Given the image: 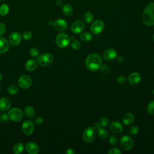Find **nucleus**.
Wrapping results in <instances>:
<instances>
[{
  "label": "nucleus",
  "mask_w": 154,
  "mask_h": 154,
  "mask_svg": "<svg viewBox=\"0 0 154 154\" xmlns=\"http://www.w3.org/2000/svg\"><path fill=\"white\" fill-rule=\"evenodd\" d=\"M6 31L5 25L2 22H0V35H2Z\"/></svg>",
  "instance_id": "40"
},
{
  "label": "nucleus",
  "mask_w": 154,
  "mask_h": 154,
  "mask_svg": "<svg viewBox=\"0 0 154 154\" xmlns=\"http://www.w3.org/2000/svg\"><path fill=\"white\" fill-rule=\"evenodd\" d=\"M120 145L125 150H129L133 147V141L131 137L125 135L121 138Z\"/></svg>",
  "instance_id": "9"
},
{
  "label": "nucleus",
  "mask_w": 154,
  "mask_h": 154,
  "mask_svg": "<svg viewBox=\"0 0 154 154\" xmlns=\"http://www.w3.org/2000/svg\"><path fill=\"white\" fill-rule=\"evenodd\" d=\"M24 149V145L22 143H17L13 147V152L15 154L21 153Z\"/></svg>",
  "instance_id": "24"
},
{
  "label": "nucleus",
  "mask_w": 154,
  "mask_h": 154,
  "mask_svg": "<svg viewBox=\"0 0 154 154\" xmlns=\"http://www.w3.org/2000/svg\"><path fill=\"white\" fill-rule=\"evenodd\" d=\"M94 127H88L83 132L82 138L86 143L92 142L96 137V132Z\"/></svg>",
  "instance_id": "5"
},
{
  "label": "nucleus",
  "mask_w": 154,
  "mask_h": 154,
  "mask_svg": "<svg viewBox=\"0 0 154 154\" xmlns=\"http://www.w3.org/2000/svg\"><path fill=\"white\" fill-rule=\"evenodd\" d=\"M63 13L64 15L67 16H69L72 15L73 11V9L72 6L70 4H66L63 5V8H62Z\"/></svg>",
  "instance_id": "23"
},
{
  "label": "nucleus",
  "mask_w": 154,
  "mask_h": 154,
  "mask_svg": "<svg viewBox=\"0 0 154 154\" xmlns=\"http://www.w3.org/2000/svg\"><path fill=\"white\" fill-rule=\"evenodd\" d=\"M32 33L28 31H26L23 32V33L22 34V37L25 40H30L32 38Z\"/></svg>",
  "instance_id": "32"
},
{
  "label": "nucleus",
  "mask_w": 154,
  "mask_h": 154,
  "mask_svg": "<svg viewBox=\"0 0 154 154\" xmlns=\"http://www.w3.org/2000/svg\"><path fill=\"white\" fill-rule=\"evenodd\" d=\"M1 90V85H0V91Z\"/></svg>",
  "instance_id": "50"
},
{
  "label": "nucleus",
  "mask_w": 154,
  "mask_h": 154,
  "mask_svg": "<svg viewBox=\"0 0 154 154\" xmlns=\"http://www.w3.org/2000/svg\"><path fill=\"white\" fill-rule=\"evenodd\" d=\"M139 127L137 126H132L129 129V133L131 135H135L139 132Z\"/></svg>",
  "instance_id": "34"
},
{
  "label": "nucleus",
  "mask_w": 154,
  "mask_h": 154,
  "mask_svg": "<svg viewBox=\"0 0 154 154\" xmlns=\"http://www.w3.org/2000/svg\"><path fill=\"white\" fill-rule=\"evenodd\" d=\"M55 4L58 6H61L62 5V4H63V2H62L61 0H56Z\"/></svg>",
  "instance_id": "46"
},
{
  "label": "nucleus",
  "mask_w": 154,
  "mask_h": 154,
  "mask_svg": "<svg viewBox=\"0 0 154 154\" xmlns=\"http://www.w3.org/2000/svg\"><path fill=\"white\" fill-rule=\"evenodd\" d=\"M18 91H19V88L16 85H11L8 88V92L11 95H14L17 94Z\"/></svg>",
  "instance_id": "29"
},
{
  "label": "nucleus",
  "mask_w": 154,
  "mask_h": 154,
  "mask_svg": "<svg viewBox=\"0 0 154 154\" xmlns=\"http://www.w3.org/2000/svg\"><path fill=\"white\" fill-rule=\"evenodd\" d=\"M18 84L22 88L26 89L31 85L32 80L28 75H23L19 77L18 79Z\"/></svg>",
  "instance_id": "8"
},
{
  "label": "nucleus",
  "mask_w": 154,
  "mask_h": 154,
  "mask_svg": "<svg viewBox=\"0 0 154 154\" xmlns=\"http://www.w3.org/2000/svg\"><path fill=\"white\" fill-rule=\"evenodd\" d=\"M116 60L118 63H122L124 61V59H123V57H122V56H118V57H116Z\"/></svg>",
  "instance_id": "43"
},
{
  "label": "nucleus",
  "mask_w": 154,
  "mask_h": 154,
  "mask_svg": "<svg viewBox=\"0 0 154 154\" xmlns=\"http://www.w3.org/2000/svg\"><path fill=\"white\" fill-rule=\"evenodd\" d=\"M109 154H120L122 153L120 149L118 147L111 148L108 152Z\"/></svg>",
  "instance_id": "37"
},
{
  "label": "nucleus",
  "mask_w": 154,
  "mask_h": 154,
  "mask_svg": "<svg viewBox=\"0 0 154 154\" xmlns=\"http://www.w3.org/2000/svg\"><path fill=\"white\" fill-rule=\"evenodd\" d=\"M9 11V7L6 4H3L0 6V15L2 16H6Z\"/></svg>",
  "instance_id": "27"
},
{
  "label": "nucleus",
  "mask_w": 154,
  "mask_h": 154,
  "mask_svg": "<svg viewBox=\"0 0 154 154\" xmlns=\"http://www.w3.org/2000/svg\"><path fill=\"white\" fill-rule=\"evenodd\" d=\"M11 106V102L7 97H2L0 99V110L5 111L10 109Z\"/></svg>",
  "instance_id": "18"
},
{
  "label": "nucleus",
  "mask_w": 154,
  "mask_h": 154,
  "mask_svg": "<svg viewBox=\"0 0 154 154\" xmlns=\"http://www.w3.org/2000/svg\"><path fill=\"white\" fill-rule=\"evenodd\" d=\"M80 38L84 42H88L92 39V35L88 32H83L80 34Z\"/></svg>",
  "instance_id": "26"
},
{
  "label": "nucleus",
  "mask_w": 154,
  "mask_h": 154,
  "mask_svg": "<svg viewBox=\"0 0 154 154\" xmlns=\"http://www.w3.org/2000/svg\"><path fill=\"white\" fill-rule=\"evenodd\" d=\"M104 28V23L102 20L97 19L94 20L90 26V30L94 34H100Z\"/></svg>",
  "instance_id": "7"
},
{
  "label": "nucleus",
  "mask_w": 154,
  "mask_h": 154,
  "mask_svg": "<svg viewBox=\"0 0 154 154\" xmlns=\"http://www.w3.org/2000/svg\"><path fill=\"white\" fill-rule=\"evenodd\" d=\"M135 120V117L132 113H126L122 117V122L126 125L132 124Z\"/></svg>",
  "instance_id": "20"
},
{
  "label": "nucleus",
  "mask_w": 154,
  "mask_h": 154,
  "mask_svg": "<svg viewBox=\"0 0 154 154\" xmlns=\"http://www.w3.org/2000/svg\"><path fill=\"white\" fill-rule=\"evenodd\" d=\"M48 24L49 25H53V24H54V22L53 21H52V20H49V22H48Z\"/></svg>",
  "instance_id": "47"
},
{
  "label": "nucleus",
  "mask_w": 154,
  "mask_h": 154,
  "mask_svg": "<svg viewBox=\"0 0 154 154\" xmlns=\"http://www.w3.org/2000/svg\"><path fill=\"white\" fill-rule=\"evenodd\" d=\"M100 71L103 74H107L109 72V67L106 65L102 66L100 67Z\"/></svg>",
  "instance_id": "39"
},
{
  "label": "nucleus",
  "mask_w": 154,
  "mask_h": 154,
  "mask_svg": "<svg viewBox=\"0 0 154 154\" xmlns=\"http://www.w3.org/2000/svg\"><path fill=\"white\" fill-rule=\"evenodd\" d=\"M22 39V35L18 32L14 31L10 34L8 37V42L13 46H17L18 45Z\"/></svg>",
  "instance_id": "11"
},
{
  "label": "nucleus",
  "mask_w": 154,
  "mask_h": 154,
  "mask_svg": "<svg viewBox=\"0 0 154 154\" xmlns=\"http://www.w3.org/2000/svg\"><path fill=\"white\" fill-rule=\"evenodd\" d=\"M142 20L147 26L154 25V2L149 3L145 7L143 13Z\"/></svg>",
  "instance_id": "2"
},
{
  "label": "nucleus",
  "mask_w": 154,
  "mask_h": 154,
  "mask_svg": "<svg viewBox=\"0 0 154 154\" xmlns=\"http://www.w3.org/2000/svg\"><path fill=\"white\" fill-rule=\"evenodd\" d=\"M66 153L67 154H73V153H75V151L72 149L70 148V149H67V150L66 151Z\"/></svg>",
  "instance_id": "44"
},
{
  "label": "nucleus",
  "mask_w": 154,
  "mask_h": 154,
  "mask_svg": "<svg viewBox=\"0 0 154 154\" xmlns=\"http://www.w3.org/2000/svg\"><path fill=\"white\" fill-rule=\"evenodd\" d=\"M128 81L129 84L135 85L138 84L141 81V75L138 72H133L129 76Z\"/></svg>",
  "instance_id": "17"
},
{
  "label": "nucleus",
  "mask_w": 154,
  "mask_h": 154,
  "mask_svg": "<svg viewBox=\"0 0 154 154\" xmlns=\"http://www.w3.org/2000/svg\"><path fill=\"white\" fill-rule=\"evenodd\" d=\"M9 117L8 116V114L5 113H2L0 115V122L2 123H5L6 122L8 121Z\"/></svg>",
  "instance_id": "38"
},
{
  "label": "nucleus",
  "mask_w": 154,
  "mask_h": 154,
  "mask_svg": "<svg viewBox=\"0 0 154 154\" xmlns=\"http://www.w3.org/2000/svg\"><path fill=\"white\" fill-rule=\"evenodd\" d=\"M43 119L41 117H37L34 120V123L36 125H40L43 123Z\"/></svg>",
  "instance_id": "42"
},
{
  "label": "nucleus",
  "mask_w": 154,
  "mask_h": 154,
  "mask_svg": "<svg viewBox=\"0 0 154 154\" xmlns=\"http://www.w3.org/2000/svg\"><path fill=\"white\" fill-rule=\"evenodd\" d=\"M153 40H154V33H153Z\"/></svg>",
  "instance_id": "49"
},
{
  "label": "nucleus",
  "mask_w": 154,
  "mask_h": 154,
  "mask_svg": "<svg viewBox=\"0 0 154 154\" xmlns=\"http://www.w3.org/2000/svg\"><path fill=\"white\" fill-rule=\"evenodd\" d=\"M94 129H95L96 130H97V129H99V128H101V126H100V123H99V122H97V123H96L94 124Z\"/></svg>",
  "instance_id": "45"
},
{
  "label": "nucleus",
  "mask_w": 154,
  "mask_h": 154,
  "mask_svg": "<svg viewBox=\"0 0 154 154\" xmlns=\"http://www.w3.org/2000/svg\"><path fill=\"white\" fill-rule=\"evenodd\" d=\"M29 54L33 57H36L39 54V51L37 48H31L29 49Z\"/></svg>",
  "instance_id": "31"
},
{
  "label": "nucleus",
  "mask_w": 154,
  "mask_h": 154,
  "mask_svg": "<svg viewBox=\"0 0 154 154\" xmlns=\"http://www.w3.org/2000/svg\"><path fill=\"white\" fill-rule=\"evenodd\" d=\"M4 0H0V1H3Z\"/></svg>",
  "instance_id": "51"
},
{
  "label": "nucleus",
  "mask_w": 154,
  "mask_h": 154,
  "mask_svg": "<svg viewBox=\"0 0 154 154\" xmlns=\"http://www.w3.org/2000/svg\"><path fill=\"white\" fill-rule=\"evenodd\" d=\"M35 113V109L31 106H27L24 109V114L28 118H32Z\"/></svg>",
  "instance_id": "22"
},
{
  "label": "nucleus",
  "mask_w": 154,
  "mask_h": 154,
  "mask_svg": "<svg viewBox=\"0 0 154 154\" xmlns=\"http://www.w3.org/2000/svg\"><path fill=\"white\" fill-rule=\"evenodd\" d=\"M54 28L58 31H63L67 27V22L63 19H58L54 22Z\"/></svg>",
  "instance_id": "13"
},
{
  "label": "nucleus",
  "mask_w": 154,
  "mask_h": 154,
  "mask_svg": "<svg viewBox=\"0 0 154 154\" xmlns=\"http://www.w3.org/2000/svg\"><path fill=\"white\" fill-rule=\"evenodd\" d=\"M2 79V75H1V73H0V81Z\"/></svg>",
  "instance_id": "48"
},
{
  "label": "nucleus",
  "mask_w": 154,
  "mask_h": 154,
  "mask_svg": "<svg viewBox=\"0 0 154 154\" xmlns=\"http://www.w3.org/2000/svg\"><path fill=\"white\" fill-rule=\"evenodd\" d=\"M102 64L101 57L97 53H92L88 55L85 60L87 68L92 72H95L100 69Z\"/></svg>",
  "instance_id": "1"
},
{
  "label": "nucleus",
  "mask_w": 154,
  "mask_h": 154,
  "mask_svg": "<svg viewBox=\"0 0 154 154\" xmlns=\"http://www.w3.org/2000/svg\"><path fill=\"white\" fill-rule=\"evenodd\" d=\"M118 142V139L116 136L115 135H111L109 138V143L112 146H115L117 144Z\"/></svg>",
  "instance_id": "33"
},
{
  "label": "nucleus",
  "mask_w": 154,
  "mask_h": 154,
  "mask_svg": "<svg viewBox=\"0 0 154 154\" xmlns=\"http://www.w3.org/2000/svg\"><path fill=\"white\" fill-rule=\"evenodd\" d=\"M97 135L101 139L105 140L108 137L109 133L106 129H102V128H100L99 129H97Z\"/></svg>",
  "instance_id": "25"
},
{
  "label": "nucleus",
  "mask_w": 154,
  "mask_h": 154,
  "mask_svg": "<svg viewBox=\"0 0 154 154\" xmlns=\"http://www.w3.org/2000/svg\"><path fill=\"white\" fill-rule=\"evenodd\" d=\"M85 28L84 23L81 20H76L71 25V30L75 34L81 32Z\"/></svg>",
  "instance_id": "12"
},
{
  "label": "nucleus",
  "mask_w": 154,
  "mask_h": 154,
  "mask_svg": "<svg viewBox=\"0 0 154 154\" xmlns=\"http://www.w3.org/2000/svg\"><path fill=\"white\" fill-rule=\"evenodd\" d=\"M9 42L2 37L0 36V54L6 52L9 49Z\"/></svg>",
  "instance_id": "19"
},
{
  "label": "nucleus",
  "mask_w": 154,
  "mask_h": 154,
  "mask_svg": "<svg viewBox=\"0 0 154 154\" xmlns=\"http://www.w3.org/2000/svg\"><path fill=\"white\" fill-rule=\"evenodd\" d=\"M126 78L124 76H119L117 78V81L120 84H123L126 82Z\"/></svg>",
  "instance_id": "41"
},
{
  "label": "nucleus",
  "mask_w": 154,
  "mask_h": 154,
  "mask_svg": "<svg viewBox=\"0 0 154 154\" xmlns=\"http://www.w3.org/2000/svg\"><path fill=\"white\" fill-rule=\"evenodd\" d=\"M37 62L34 59L29 60L25 63V68L28 71H29V72H31L35 70L37 67Z\"/></svg>",
  "instance_id": "21"
},
{
  "label": "nucleus",
  "mask_w": 154,
  "mask_h": 154,
  "mask_svg": "<svg viewBox=\"0 0 154 154\" xmlns=\"http://www.w3.org/2000/svg\"><path fill=\"white\" fill-rule=\"evenodd\" d=\"M22 129L23 133L26 135H31L34 132V123L31 120H25L23 122Z\"/></svg>",
  "instance_id": "10"
},
{
  "label": "nucleus",
  "mask_w": 154,
  "mask_h": 154,
  "mask_svg": "<svg viewBox=\"0 0 154 154\" xmlns=\"http://www.w3.org/2000/svg\"><path fill=\"white\" fill-rule=\"evenodd\" d=\"M123 128L122 125L119 122H112L109 125V130L115 134H118L123 131Z\"/></svg>",
  "instance_id": "15"
},
{
  "label": "nucleus",
  "mask_w": 154,
  "mask_h": 154,
  "mask_svg": "<svg viewBox=\"0 0 154 154\" xmlns=\"http://www.w3.org/2000/svg\"><path fill=\"white\" fill-rule=\"evenodd\" d=\"M9 119L13 122H19L23 118V112L18 108H13L8 112Z\"/></svg>",
  "instance_id": "6"
},
{
  "label": "nucleus",
  "mask_w": 154,
  "mask_h": 154,
  "mask_svg": "<svg viewBox=\"0 0 154 154\" xmlns=\"http://www.w3.org/2000/svg\"><path fill=\"white\" fill-rule=\"evenodd\" d=\"M99 123H100V126H103V127H105V126H107L108 125V123H109V120L106 118H102L100 119V120H99Z\"/></svg>",
  "instance_id": "36"
},
{
  "label": "nucleus",
  "mask_w": 154,
  "mask_h": 154,
  "mask_svg": "<svg viewBox=\"0 0 154 154\" xmlns=\"http://www.w3.org/2000/svg\"><path fill=\"white\" fill-rule=\"evenodd\" d=\"M117 57V52L112 48L106 49L103 53V57L107 61H111L115 59Z\"/></svg>",
  "instance_id": "14"
},
{
  "label": "nucleus",
  "mask_w": 154,
  "mask_h": 154,
  "mask_svg": "<svg viewBox=\"0 0 154 154\" xmlns=\"http://www.w3.org/2000/svg\"><path fill=\"white\" fill-rule=\"evenodd\" d=\"M27 153L29 154H37L39 152L38 146L34 142H29L25 146Z\"/></svg>",
  "instance_id": "16"
},
{
  "label": "nucleus",
  "mask_w": 154,
  "mask_h": 154,
  "mask_svg": "<svg viewBox=\"0 0 154 154\" xmlns=\"http://www.w3.org/2000/svg\"><path fill=\"white\" fill-rule=\"evenodd\" d=\"M147 111L150 114H154V100L151 101L147 106Z\"/></svg>",
  "instance_id": "30"
},
{
  "label": "nucleus",
  "mask_w": 154,
  "mask_h": 154,
  "mask_svg": "<svg viewBox=\"0 0 154 154\" xmlns=\"http://www.w3.org/2000/svg\"><path fill=\"white\" fill-rule=\"evenodd\" d=\"M54 60L52 55L49 53H44L38 56L37 62L42 67H46L51 64Z\"/></svg>",
  "instance_id": "3"
},
{
  "label": "nucleus",
  "mask_w": 154,
  "mask_h": 154,
  "mask_svg": "<svg viewBox=\"0 0 154 154\" xmlns=\"http://www.w3.org/2000/svg\"><path fill=\"white\" fill-rule=\"evenodd\" d=\"M70 42V38L65 33H60L58 34L55 38L57 45L60 48H65L67 47Z\"/></svg>",
  "instance_id": "4"
},
{
  "label": "nucleus",
  "mask_w": 154,
  "mask_h": 154,
  "mask_svg": "<svg viewBox=\"0 0 154 154\" xmlns=\"http://www.w3.org/2000/svg\"><path fill=\"white\" fill-rule=\"evenodd\" d=\"M93 14L92 13L90 12V11H87L84 14V16H83V18H84V20L85 22L87 23H90L91 22L93 19Z\"/></svg>",
  "instance_id": "28"
},
{
  "label": "nucleus",
  "mask_w": 154,
  "mask_h": 154,
  "mask_svg": "<svg viewBox=\"0 0 154 154\" xmlns=\"http://www.w3.org/2000/svg\"><path fill=\"white\" fill-rule=\"evenodd\" d=\"M71 46L73 49H79L81 47V44L78 40H73L71 42Z\"/></svg>",
  "instance_id": "35"
}]
</instances>
